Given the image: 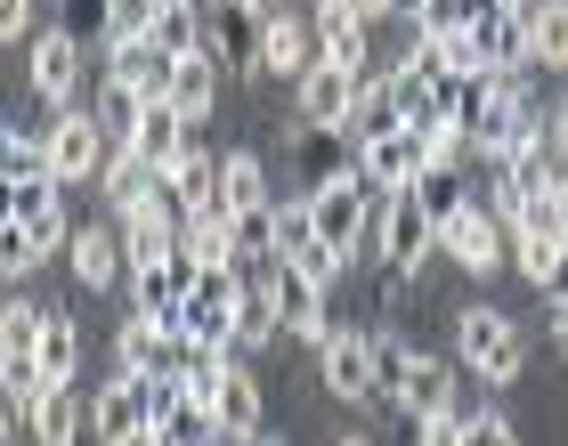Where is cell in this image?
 <instances>
[{
  "label": "cell",
  "instance_id": "obj_24",
  "mask_svg": "<svg viewBox=\"0 0 568 446\" xmlns=\"http://www.w3.org/2000/svg\"><path fill=\"white\" fill-rule=\"evenodd\" d=\"M261 203H276V195H268L261 154H252V146H227V154H220V212H227V220H244V212H261Z\"/></svg>",
  "mask_w": 568,
  "mask_h": 446
},
{
  "label": "cell",
  "instance_id": "obj_5",
  "mask_svg": "<svg viewBox=\"0 0 568 446\" xmlns=\"http://www.w3.org/2000/svg\"><path fill=\"white\" fill-rule=\"evenodd\" d=\"M366 82L374 73H349V65H317L308 82L293 90V122H308V130H333V139H349V122H357V98H366Z\"/></svg>",
  "mask_w": 568,
  "mask_h": 446
},
{
  "label": "cell",
  "instance_id": "obj_18",
  "mask_svg": "<svg viewBox=\"0 0 568 446\" xmlns=\"http://www.w3.org/2000/svg\"><path fill=\"white\" fill-rule=\"evenodd\" d=\"M171 65H179V58H163L154 41L106 49V90H122V98H139V107H154V98L171 90Z\"/></svg>",
  "mask_w": 568,
  "mask_h": 446
},
{
  "label": "cell",
  "instance_id": "obj_27",
  "mask_svg": "<svg viewBox=\"0 0 568 446\" xmlns=\"http://www.w3.org/2000/svg\"><path fill=\"white\" fill-rule=\"evenodd\" d=\"M179 252L195 260V268H236V220L227 212H195L179 227Z\"/></svg>",
  "mask_w": 568,
  "mask_h": 446
},
{
  "label": "cell",
  "instance_id": "obj_12",
  "mask_svg": "<svg viewBox=\"0 0 568 446\" xmlns=\"http://www.w3.org/2000/svg\"><path fill=\"white\" fill-rule=\"evenodd\" d=\"M65 260H73V284H82V293H106V284H122V276H131V252H122V227H114V220L73 227Z\"/></svg>",
  "mask_w": 568,
  "mask_h": 446
},
{
  "label": "cell",
  "instance_id": "obj_37",
  "mask_svg": "<svg viewBox=\"0 0 568 446\" xmlns=\"http://www.w3.org/2000/svg\"><path fill=\"white\" fill-rule=\"evenodd\" d=\"M0 163H9V187H24V179L49 171V139L24 130V122H9V130H0Z\"/></svg>",
  "mask_w": 568,
  "mask_h": 446
},
{
  "label": "cell",
  "instance_id": "obj_43",
  "mask_svg": "<svg viewBox=\"0 0 568 446\" xmlns=\"http://www.w3.org/2000/svg\"><path fill=\"white\" fill-rule=\"evenodd\" d=\"M463 446H520V430H511V414H496V406H487L479 423H471V438H463Z\"/></svg>",
  "mask_w": 568,
  "mask_h": 446
},
{
  "label": "cell",
  "instance_id": "obj_42",
  "mask_svg": "<svg viewBox=\"0 0 568 446\" xmlns=\"http://www.w3.org/2000/svg\"><path fill=\"white\" fill-rule=\"evenodd\" d=\"M0 268H9V284H24V276L41 268V244L24 227H9V235H0Z\"/></svg>",
  "mask_w": 568,
  "mask_h": 446
},
{
  "label": "cell",
  "instance_id": "obj_23",
  "mask_svg": "<svg viewBox=\"0 0 568 446\" xmlns=\"http://www.w3.org/2000/svg\"><path fill=\"white\" fill-rule=\"evenodd\" d=\"M24 423H33V446H82V438H90V398L65 382V389H49Z\"/></svg>",
  "mask_w": 568,
  "mask_h": 446
},
{
  "label": "cell",
  "instance_id": "obj_19",
  "mask_svg": "<svg viewBox=\"0 0 568 446\" xmlns=\"http://www.w3.org/2000/svg\"><path fill=\"white\" fill-rule=\"evenodd\" d=\"M308 24H317V49H325L333 65L366 73L374 41H366V17H357V0H317V9H308Z\"/></svg>",
  "mask_w": 568,
  "mask_h": 446
},
{
  "label": "cell",
  "instance_id": "obj_45",
  "mask_svg": "<svg viewBox=\"0 0 568 446\" xmlns=\"http://www.w3.org/2000/svg\"><path fill=\"white\" fill-rule=\"evenodd\" d=\"M33 33V0H0V41H24Z\"/></svg>",
  "mask_w": 568,
  "mask_h": 446
},
{
  "label": "cell",
  "instance_id": "obj_22",
  "mask_svg": "<svg viewBox=\"0 0 568 446\" xmlns=\"http://www.w3.org/2000/svg\"><path fill=\"white\" fill-rule=\"evenodd\" d=\"M220 446H252V438H261V382H252V365L236 357V365H227V389H220Z\"/></svg>",
  "mask_w": 568,
  "mask_h": 446
},
{
  "label": "cell",
  "instance_id": "obj_14",
  "mask_svg": "<svg viewBox=\"0 0 568 446\" xmlns=\"http://www.w3.org/2000/svg\"><path fill=\"white\" fill-rule=\"evenodd\" d=\"M122 146H131L146 171H163V179H171V171H179V154L195 146V122H179V107H171V98H154V107L131 122V139H122Z\"/></svg>",
  "mask_w": 568,
  "mask_h": 446
},
{
  "label": "cell",
  "instance_id": "obj_51",
  "mask_svg": "<svg viewBox=\"0 0 568 446\" xmlns=\"http://www.w3.org/2000/svg\"><path fill=\"white\" fill-rule=\"evenodd\" d=\"M252 446H293V438H276V430H261V438H252Z\"/></svg>",
  "mask_w": 568,
  "mask_h": 446
},
{
  "label": "cell",
  "instance_id": "obj_33",
  "mask_svg": "<svg viewBox=\"0 0 568 446\" xmlns=\"http://www.w3.org/2000/svg\"><path fill=\"white\" fill-rule=\"evenodd\" d=\"M479 41H487V58H496V65L536 73V58H528V17H520V9H496V17L479 24Z\"/></svg>",
  "mask_w": 568,
  "mask_h": 446
},
{
  "label": "cell",
  "instance_id": "obj_11",
  "mask_svg": "<svg viewBox=\"0 0 568 446\" xmlns=\"http://www.w3.org/2000/svg\"><path fill=\"white\" fill-rule=\"evenodd\" d=\"M73 90H82V33H65V24H49L33 41V98L41 107H73Z\"/></svg>",
  "mask_w": 568,
  "mask_h": 446
},
{
  "label": "cell",
  "instance_id": "obj_46",
  "mask_svg": "<svg viewBox=\"0 0 568 446\" xmlns=\"http://www.w3.org/2000/svg\"><path fill=\"white\" fill-rule=\"evenodd\" d=\"M545 139H552V154L568 163V98H552V130H545Z\"/></svg>",
  "mask_w": 568,
  "mask_h": 446
},
{
  "label": "cell",
  "instance_id": "obj_2",
  "mask_svg": "<svg viewBox=\"0 0 568 446\" xmlns=\"http://www.w3.org/2000/svg\"><path fill=\"white\" fill-rule=\"evenodd\" d=\"M41 139H49V179L58 187H98V171L114 154V130L98 107H65L58 122H41Z\"/></svg>",
  "mask_w": 568,
  "mask_h": 446
},
{
  "label": "cell",
  "instance_id": "obj_44",
  "mask_svg": "<svg viewBox=\"0 0 568 446\" xmlns=\"http://www.w3.org/2000/svg\"><path fill=\"white\" fill-rule=\"evenodd\" d=\"M415 276H423V268H382V308H390V317L415 301Z\"/></svg>",
  "mask_w": 568,
  "mask_h": 446
},
{
  "label": "cell",
  "instance_id": "obj_47",
  "mask_svg": "<svg viewBox=\"0 0 568 446\" xmlns=\"http://www.w3.org/2000/svg\"><path fill=\"white\" fill-rule=\"evenodd\" d=\"M552 357H568V301H552Z\"/></svg>",
  "mask_w": 568,
  "mask_h": 446
},
{
  "label": "cell",
  "instance_id": "obj_50",
  "mask_svg": "<svg viewBox=\"0 0 568 446\" xmlns=\"http://www.w3.org/2000/svg\"><path fill=\"white\" fill-rule=\"evenodd\" d=\"M423 9H430V0H398V17H406V24H415V17H423Z\"/></svg>",
  "mask_w": 568,
  "mask_h": 446
},
{
  "label": "cell",
  "instance_id": "obj_39",
  "mask_svg": "<svg viewBox=\"0 0 568 446\" xmlns=\"http://www.w3.org/2000/svg\"><path fill=\"white\" fill-rule=\"evenodd\" d=\"M154 9H163V0H114L106 9V49H131V41H154Z\"/></svg>",
  "mask_w": 568,
  "mask_h": 446
},
{
  "label": "cell",
  "instance_id": "obj_15",
  "mask_svg": "<svg viewBox=\"0 0 568 446\" xmlns=\"http://www.w3.org/2000/svg\"><path fill=\"white\" fill-rule=\"evenodd\" d=\"M114 227H122V252H131V276H139V268H163V260L179 252V227H187V220H179V203H171V195H154L146 212L114 220Z\"/></svg>",
  "mask_w": 568,
  "mask_h": 446
},
{
  "label": "cell",
  "instance_id": "obj_28",
  "mask_svg": "<svg viewBox=\"0 0 568 446\" xmlns=\"http://www.w3.org/2000/svg\"><path fill=\"white\" fill-rule=\"evenodd\" d=\"M415 357H423V349H415L406 333H374V398L390 406V414L406 406V382H415Z\"/></svg>",
  "mask_w": 568,
  "mask_h": 446
},
{
  "label": "cell",
  "instance_id": "obj_30",
  "mask_svg": "<svg viewBox=\"0 0 568 446\" xmlns=\"http://www.w3.org/2000/svg\"><path fill=\"white\" fill-rule=\"evenodd\" d=\"M203 33H212V24H203V0H163V9H154V49H163V58H195Z\"/></svg>",
  "mask_w": 568,
  "mask_h": 446
},
{
  "label": "cell",
  "instance_id": "obj_7",
  "mask_svg": "<svg viewBox=\"0 0 568 446\" xmlns=\"http://www.w3.org/2000/svg\"><path fill=\"white\" fill-rule=\"evenodd\" d=\"M268 284V301H276V317H284V341H308V349H325L333 333V308H325V284H308L301 268H268L261 276Z\"/></svg>",
  "mask_w": 568,
  "mask_h": 446
},
{
  "label": "cell",
  "instance_id": "obj_53",
  "mask_svg": "<svg viewBox=\"0 0 568 446\" xmlns=\"http://www.w3.org/2000/svg\"><path fill=\"white\" fill-rule=\"evenodd\" d=\"M504 9H528V0H504Z\"/></svg>",
  "mask_w": 568,
  "mask_h": 446
},
{
  "label": "cell",
  "instance_id": "obj_36",
  "mask_svg": "<svg viewBox=\"0 0 568 446\" xmlns=\"http://www.w3.org/2000/svg\"><path fill=\"white\" fill-rule=\"evenodd\" d=\"M390 130H406L398 122V107H390V82H366V98H357V122H349V146H374V139H390Z\"/></svg>",
  "mask_w": 568,
  "mask_h": 446
},
{
  "label": "cell",
  "instance_id": "obj_34",
  "mask_svg": "<svg viewBox=\"0 0 568 446\" xmlns=\"http://www.w3.org/2000/svg\"><path fill=\"white\" fill-rule=\"evenodd\" d=\"M41 325H49V308L17 293L9 308H0V357H33L41 365Z\"/></svg>",
  "mask_w": 568,
  "mask_h": 446
},
{
  "label": "cell",
  "instance_id": "obj_41",
  "mask_svg": "<svg viewBox=\"0 0 568 446\" xmlns=\"http://www.w3.org/2000/svg\"><path fill=\"white\" fill-rule=\"evenodd\" d=\"M479 414H487V406L471 398V389H463V398H455L447 414H430V423H423V438H415V446H463V438H471V423H479Z\"/></svg>",
  "mask_w": 568,
  "mask_h": 446
},
{
  "label": "cell",
  "instance_id": "obj_10",
  "mask_svg": "<svg viewBox=\"0 0 568 446\" xmlns=\"http://www.w3.org/2000/svg\"><path fill=\"white\" fill-rule=\"evenodd\" d=\"M90 438L98 446H146V382L114 374L106 389L90 398Z\"/></svg>",
  "mask_w": 568,
  "mask_h": 446
},
{
  "label": "cell",
  "instance_id": "obj_38",
  "mask_svg": "<svg viewBox=\"0 0 568 446\" xmlns=\"http://www.w3.org/2000/svg\"><path fill=\"white\" fill-rule=\"evenodd\" d=\"M415 146H423V171H463V154H471V130H463V122H423Z\"/></svg>",
  "mask_w": 568,
  "mask_h": 446
},
{
  "label": "cell",
  "instance_id": "obj_20",
  "mask_svg": "<svg viewBox=\"0 0 568 446\" xmlns=\"http://www.w3.org/2000/svg\"><path fill=\"white\" fill-rule=\"evenodd\" d=\"M163 357H171V325L163 317H122V333H114V374H131V382H154L163 374Z\"/></svg>",
  "mask_w": 568,
  "mask_h": 446
},
{
  "label": "cell",
  "instance_id": "obj_25",
  "mask_svg": "<svg viewBox=\"0 0 568 446\" xmlns=\"http://www.w3.org/2000/svg\"><path fill=\"white\" fill-rule=\"evenodd\" d=\"M171 107H179V122H212V107H220V65L212 58H203V49H195V58H179L171 65Z\"/></svg>",
  "mask_w": 568,
  "mask_h": 446
},
{
  "label": "cell",
  "instance_id": "obj_16",
  "mask_svg": "<svg viewBox=\"0 0 568 446\" xmlns=\"http://www.w3.org/2000/svg\"><path fill=\"white\" fill-rule=\"evenodd\" d=\"M357 154V179H366L374 195H406L423 179V146H415V130H390V139H374V146H349Z\"/></svg>",
  "mask_w": 568,
  "mask_h": 446
},
{
  "label": "cell",
  "instance_id": "obj_35",
  "mask_svg": "<svg viewBox=\"0 0 568 446\" xmlns=\"http://www.w3.org/2000/svg\"><path fill=\"white\" fill-rule=\"evenodd\" d=\"M511 268H520L536 293H552L568 276V244H545V235H511Z\"/></svg>",
  "mask_w": 568,
  "mask_h": 446
},
{
  "label": "cell",
  "instance_id": "obj_21",
  "mask_svg": "<svg viewBox=\"0 0 568 446\" xmlns=\"http://www.w3.org/2000/svg\"><path fill=\"white\" fill-rule=\"evenodd\" d=\"M163 195L179 203V220L220 212V154H212V146H187V154H179V171L163 179Z\"/></svg>",
  "mask_w": 568,
  "mask_h": 446
},
{
  "label": "cell",
  "instance_id": "obj_17",
  "mask_svg": "<svg viewBox=\"0 0 568 446\" xmlns=\"http://www.w3.org/2000/svg\"><path fill=\"white\" fill-rule=\"evenodd\" d=\"M154 195H163V171H146L131 146H114V154H106V171H98V203H106V220L146 212Z\"/></svg>",
  "mask_w": 568,
  "mask_h": 446
},
{
  "label": "cell",
  "instance_id": "obj_1",
  "mask_svg": "<svg viewBox=\"0 0 568 446\" xmlns=\"http://www.w3.org/2000/svg\"><path fill=\"white\" fill-rule=\"evenodd\" d=\"M455 365H463L471 382L504 389V382H520V365H528V341H520V325H511L504 308L471 301V308H455Z\"/></svg>",
  "mask_w": 568,
  "mask_h": 446
},
{
  "label": "cell",
  "instance_id": "obj_8",
  "mask_svg": "<svg viewBox=\"0 0 568 446\" xmlns=\"http://www.w3.org/2000/svg\"><path fill=\"white\" fill-rule=\"evenodd\" d=\"M325 65V49H317V24L293 17V9H268L261 17V73H284V82H308V73Z\"/></svg>",
  "mask_w": 568,
  "mask_h": 446
},
{
  "label": "cell",
  "instance_id": "obj_9",
  "mask_svg": "<svg viewBox=\"0 0 568 446\" xmlns=\"http://www.w3.org/2000/svg\"><path fill=\"white\" fill-rule=\"evenodd\" d=\"M317 382H325V398H342V406H366L374 398V333H357L342 325L317 349Z\"/></svg>",
  "mask_w": 568,
  "mask_h": 446
},
{
  "label": "cell",
  "instance_id": "obj_31",
  "mask_svg": "<svg viewBox=\"0 0 568 446\" xmlns=\"http://www.w3.org/2000/svg\"><path fill=\"white\" fill-rule=\"evenodd\" d=\"M41 374L58 382V389L82 374V325H73L65 308H49V325H41Z\"/></svg>",
  "mask_w": 568,
  "mask_h": 446
},
{
  "label": "cell",
  "instance_id": "obj_29",
  "mask_svg": "<svg viewBox=\"0 0 568 446\" xmlns=\"http://www.w3.org/2000/svg\"><path fill=\"white\" fill-rule=\"evenodd\" d=\"M520 17H528V58L568 73V0H528Z\"/></svg>",
  "mask_w": 568,
  "mask_h": 446
},
{
  "label": "cell",
  "instance_id": "obj_40",
  "mask_svg": "<svg viewBox=\"0 0 568 446\" xmlns=\"http://www.w3.org/2000/svg\"><path fill=\"white\" fill-rule=\"evenodd\" d=\"M276 268H301L308 284H325V293H333V276H342V268H349V252H333V244H325V235H308V244H293V252H284V260H276Z\"/></svg>",
  "mask_w": 568,
  "mask_h": 446
},
{
  "label": "cell",
  "instance_id": "obj_4",
  "mask_svg": "<svg viewBox=\"0 0 568 446\" xmlns=\"http://www.w3.org/2000/svg\"><path fill=\"white\" fill-rule=\"evenodd\" d=\"M438 252H447L463 276H496L504 260H511V227H504V220H496V212H487V203L471 195V203H463V212H455L447 227H438Z\"/></svg>",
  "mask_w": 568,
  "mask_h": 446
},
{
  "label": "cell",
  "instance_id": "obj_3",
  "mask_svg": "<svg viewBox=\"0 0 568 446\" xmlns=\"http://www.w3.org/2000/svg\"><path fill=\"white\" fill-rule=\"evenodd\" d=\"M308 212H317V235H325L333 252H349V260H357V244H374L382 195H374L357 171H333V179H317V187H308Z\"/></svg>",
  "mask_w": 568,
  "mask_h": 446
},
{
  "label": "cell",
  "instance_id": "obj_49",
  "mask_svg": "<svg viewBox=\"0 0 568 446\" xmlns=\"http://www.w3.org/2000/svg\"><path fill=\"white\" fill-rule=\"evenodd\" d=\"M227 9H244V17H268V0H227Z\"/></svg>",
  "mask_w": 568,
  "mask_h": 446
},
{
  "label": "cell",
  "instance_id": "obj_6",
  "mask_svg": "<svg viewBox=\"0 0 568 446\" xmlns=\"http://www.w3.org/2000/svg\"><path fill=\"white\" fill-rule=\"evenodd\" d=\"M374 252L382 268H423V252H438V227L423 212V195H382V220H374Z\"/></svg>",
  "mask_w": 568,
  "mask_h": 446
},
{
  "label": "cell",
  "instance_id": "obj_52",
  "mask_svg": "<svg viewBox=\"0 0 568 446\" xmlns=\"http://www.w3.org/2000/svg\"><path fill=\"white\" fill-rule=\"evenodd\" d=\"M333 446H374V438H357V430H349V438H333Z\"/></svg>",
  "mask_w": 568,
  "mask_h": 446
},
{
  "label": "cell",
  "instance_id": "obj_26",
  "mask_svg": "<svg viewBox=\"0 0 568 446\" xmlns=\"http://www.w3.org/2000/svg\"><path fill=\"white\" fill-rule=\"evenodd\" d=\"M455 398H463V382H455V365L423 349V357H415V382H406V406H398V414H415V423H430V414H447Z\"/></svg>",
  "mask_w": 568,
  "mask_h": 446
},
{
  "label": "cell",
  "instance_id": "obj_13",
  "mask_svg": "<svg viewBox=\"0 0 568 446\" xmlns=\"http://www.w3.org/2000/svg\"><path fill=\"white\" fill-rule=\"evenodd\" d=\"M58 195H65V187H58L49 171H41V179H24V187H9V227H24V235H33V244H41V260L73 244V227H65V212H58Z\"/></svg>",
  "mask_w": 568,
  "mask_h": 446
},
{
  "label": "cell",
  "instance_id": "obj_32",
  "mask_svg": "<svg viewBox=\"0 0 568 446\" xmlns=\"http://www.w3.org/2000/svg\"><path fill=\"white\" fill-rule=\"evenodd\" d=\"M284 341V317H276V301H268V284H252V301L236 308V357H261Z\"/></svg>",
  "mask_w": 568,
  "mask_h": 446
},
{
  "label": "cell",
  "instance_id": "obj_48",
  "mask_svg": "<svg viewBox=\"0 0 568 446\" xmlns=\"http://www.w3.org/2000/svg\"><path fill=\"white\" fill-rule=\"evenodd\" d=\"M357 17H366V24L374 17H398V0H357Z\"/></svg>",
  "mask_w": 568,
  "mask_h": 446
}]
</instances>
